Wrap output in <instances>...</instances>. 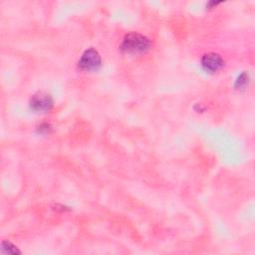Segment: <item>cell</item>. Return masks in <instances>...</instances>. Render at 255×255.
Returning a JSON list of instances; mask_svg holds the SVG:
<instances>
[{
	"label": "cell",
	"instance_id": "5",
	"mask_svg": "<svg viewBox=\"0 0 255 255\" xmlns=\"http://www.w3.org/2000/svg\"><path fill=\"white\" fill-rule=\"evenodd\" d=\"M1 252L6 254H21V251L9 241H3L1 243Z\"/></svg>",
	"mask_w": 255,
	"mask_h": 255
},
{
	"label": "cell",
	"instance_id": "3",
	"mask_svg": "<svg viewBox=\"0 0 255 255\" xmlns=\"http://www.w3.org/2000/svg\"><path fill=\"white\" fill-rule=\"evenodd\" d=\"M53 99L46 92H38L30 99V108L36 113H45L52 109Z\"/></svg>",
	"mask_w": 255,
	"mask_h": 255
},
{
	"label": "cell",
	"instance_id": "7",
	"mask_svg": "<svg viewBox=\"0 0 255 255\" xmlns=\"http://www.w3.org/2000/svg\"><path fill=\"white\" fill-rule=\"evenodd\" d=\"M37 129H38V131L40 133H47V132H49L51 130V126L48 125V124H42V125H40L38 127Z\"/></svg>",
	"mask_w": 255,
	"mask_h": 255
},
{
	"label": "cell",
	"instance_id": "2",
	"mask_svg": "<svg viewBox=\"0 0 255 255\" xmlns=\"http://www.w3.org/2000/svg\"><path fill=\"white\" fill-rule=\"evenodd\" d=\"M101 64L102 60L99 52L94 48H89L83 53L78 66L82 71L93 72L97 71L101 67Z\"/></svg>",
	"mask_w": 255,
	"mask_h": 255
},
{
	"label": "cell",
	"instance_id": "1",
	"mask_svg": "<svg viewBox=\"0 0 255 255\" xmlns=\"http://www.w3.org/2000/svg\"><path fill=\"white\" fill-rule=\"evenodd\" d=\"M150 47V41L145 36L129 32L125 37L121 44V50L128 54H140L146 52Z\"/></svg>",
	"mask_w": 255,
	"mask_h": 255
},
{
	"label": "cell",
	"instance_id": "4",
	"mask_svg": "<svg viewBox=\"0 0 255 255\" xmlns=\"http://www.w3.org/2000/svg\"><path fill=\"white\" fill-rule=\"evenodd\" d=\"M223 64V59L217 53H207L203 55L201 59V66L204 71L208 73H215L219 71L222 68Z\"/></svg>",
	"mask_w": 255,
	"mask_h": 255
},
{
	"label": "cell",
	"instance_id": "6",
	"mask_svg": "<svg viewBox=\"0 0 255 255\" xmlns=\"http://www.w3.org/2000/svg\"><path fill=\"white\" fill-rule=\"evenodd\" d=\"M249 83V74L247 72H243L242 74L239 75V77L237 78L236 82H235V85L234 87L236 89H239V90H242L244 89Z\"/></svg>",
	"mask_w": 255,
	"mask_h": 255
}]
</instances>
